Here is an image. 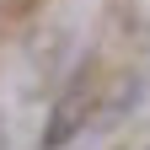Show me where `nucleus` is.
<instances>
[{"label":"nucleus","mask_w":150,"mask_h":150,"mask_svg":"<svg viewBox=\"0 0 150 150\" xmlns=\"http://www.w3.org/2000/svg\"><path fill=\"white\" fill-rule=\"evenodd\" d=\"M81 118H86V102H81V91H70V97L54 107V123H48V134H43V150H59L75 129H81Z\"/></svg>","instance_id":"obj_1"}]
</instances>
